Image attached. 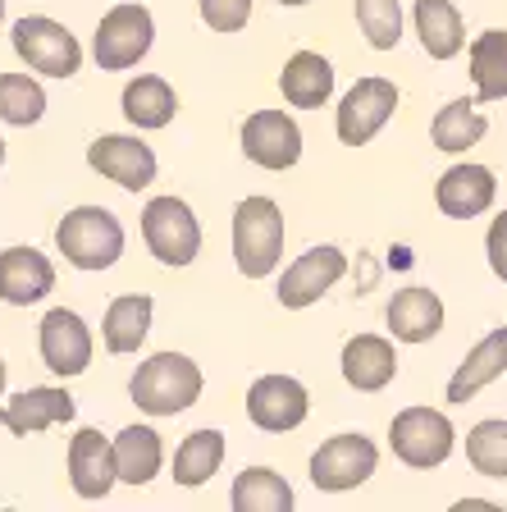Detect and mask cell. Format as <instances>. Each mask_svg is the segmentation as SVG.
Masks as SVG:
<instances>
[{
	"label": "cell",
	"instance_id": "obj_1",
	"mask_svg": "<svg viewBox=\"0 0 507 512\" xmlns=\"http://www.w3.org/2000/svg\"><path fill=\"white\" fill-rule=\"evenodd\" d=\"M128 394L147 416H174L201 398V371L183 352H156V357H147L138 366Z\"/></svg>",
	"mask_w": 507,
	"mask_h": 512
},
{
	"label": "cell",
	"instance_id": "obj_2",
	"mask_svg": "<svg viewBox=\"0 0 507 512\" xmlns=\"http://www.w3.org/2000/svg\"><path fill=\"white\" fill-rule=\"evenodd\" d=\"M55 247L78 270H110L119 261V252H124V224L106 206H78V211H69L60 220Z\"/></svg>",
	"mask_w": 507,
	"mask_h": 512
},
{
	"label": "cell",
	"instance_id": "obj_3",
	"mask_svg": "<svg viewBox=\"0 0 507 512\" xmlns=\"http://www.w3.org/2000/svg\"><path fill=\"white\" fill-rule=\"evenodd\" d=\"M284 252V215L270 197H247L233 211V256L247 279H265Z\"/></svg>",
	"mask_w": 507,
	"mask_h": 512
},
{
	"label": "cell",
	"instance_id": "obj_4",
	"mask_svg": "<svg viewBox=\"0 0 507 512\" xmlns=\"http://www.w3.org/2000/svg\"><path fill=\"white\" fill-rule=\"evenodd\" d=\"M14 51L28 69L51 78H74L78 64H83V46H78L74 32L55 19H42V14L14 23Z\"/></svg>",
	"mask_w": 507,
	"mask_h": 512
},
{
	"label": "cell",
	"instance_id": "obj_5",
	"mask_svg": "<svg viewBox=\"0 0 507 512\" xmlns=\"http://www.w3.org/2000/svg\"><path fill=\"white\" fill-rule=\"evenodd\" d=\"M142 238H147L151 256L165 266H188L192 256L201 252V224L192 215L188 202L179 197H156L142 211Z\"/></svg>",
	"mask_w": 507,
	"mask_h": 512
},
{
	"label": "cell",
	"instance_id": "obj_6",
	"mask_svg": "<svg viewBox=\"0 0 507 512\" xmlns=\"http://www.w3.org/2000/svg\"><path fill=\"white\" fill-rule=\"evenodd\" d=\"M453 421H448L444 412H434V407H407V412L393 416L389 426V444L393 453H398V462H407V467H439V462H448V453H453Z\"/></svg>",
	"mask_w": 507,
	"mask_h": 512
},
{
	"label": "cell",
	"instance_id": "obj_7",
	"mask_svg": "<svg viewBox=\"0 0 507 512\" xmlns=\"http://www.w3.org/2000/svg\"><path fill=\"white\" fill-rule=\"evenodd\" d=\"M151 37H156V23L142 5H115L106 19L96 23V42L92 55L106 74H119L128 64H138L151 51Z\"/></svg>",
	"mask_w": 507,
	"mask_h": 512
},
{
	"label": "cell",
	"instance_id": "obj_8",
	"mask_svg": "<svg viewBox=\"0 0 507 512\" xmlns=\"http://www.w3.org/2000/svg\"><path fill=\"white\" fill-rule=\"evenodd\" d=\"M375 444L366 435H334L316 448V458H311V485L325 494H343V490H357L375 476Z\"/></svg>",
	"mask_w": 507,
	"mask_h": 512
},
{
	"label": "cell",
	"instance_id": "obj_9",
	"mask_svg": "<svg viewBox=\"0 0 507 512\" xmlns=\"http://www.w3.org/2000/svg\"><path fill=\"white\" fill-rule=\"evenodd\" d=\"M393 110H398V87L389 78H357V87L338 106V138H343V147H366L393 119Z\"/></svg>",
	"mask_w": 507,
	"mask_h": 512
},
{
	"label": "cell",
	"instance_id": "obj_10",
	"mask_svg": "<svg viewBox=\"0 0 507 512\" xmlns=\"http://www.w3.org/2000/svg\"><path fill=\"white\" fill-rule=\"evenodd\" d=\"M307 407H311V398L293 375H261L247 389V416H252V426L270 430V435L297 430L307 421Z\"/></svg>",
	"mask_w": 507,
	"mask_h": 512
},
{
	"label": "cell",
	"instance_id": "obj_11",
	"mask_svg": "<svg viewBox=\"0 0 507 512\" xmlns=\"http://www.w3.org/2000/svg\"><path fill=\"white\" fill-rule=\"evenodd\" d=\"M343 275H348V256L338 252V247H329V243L311 247V252H302L293 266L284 270V279H279V302H284L288 311H302V307H311V302H320V293H329Z\"/></svg>",
	"mask_w": 507,
	"mask_h": 512
},
{
	"label": "cell",
	"instance_id": "obj_12",
	"mask_svg": "<svg viewBox=\"0 0 507 512\" xmlns=\"http://www.w3.org/2000/svg\"><path fill=\"white\" fill-rule=\"evenodd\" d=\"M87 165H92L101 179L119 183L128 192H142L156 179V151L138 138H124V133H106L87 147Z\"/></svg>",
	"mask_w": 507,
	"mask_h": 512
},
{
	"label": "cell",
	"instance_id": "obj_13",
	"mask_svg": "<svg viewBox=\"0 0 507 512\" xmlns=\"http://www.w3.org/2000/svg\"><path fill=\"white\" fill-rule=\"evenodd\" d=\"M243 151L261 170H288L302 156V128L284 110H256L243 124Z\"/></svg>",
	"mask_w": 507,
	"mask_h": 512
},
{
	"label": "cell",
	"instance_id": "obj_14",
	"mask_svg": "<svg viewBox=\"0 0 507 512\" xmlns=\"http://www.w3.org/2000/svg\"><path fill=\"white\" fill-rule=\"evenodd\" d=\"M42 362L55 375H83L92 366V334H87V320L69 307L46 311L42 320Z\"/></svg>",
	"mask_w": 507,
	"mask_h": 512
},
{
	"label": "cell",
	"instance_id": "obj_15",
	"mask_svg": "<svg viewBox=\"0 0 507 512\" xmlns=\"http://www.w3.org/2000/svg\"><path fill=\"white\" fill-rule=\"evenodd\" d=\"M69 480L78 499H106L110 485L119 480L115 471V444L101 430H78L69 444Z\"/></svg>",
	"mask_w": 507,
	"mask_h": 512
},
{
	"label": "cell",
	"instance_id": "obj_16",
	"mask_svg": "<svg viewBox=\"0 0 507 512\" xmlns=\"http://www.w3.org/2000/svg\"><path fill=\"white\" fill-rule=\"evenodd\" d=\"M74 398H69V389H23V394H14L10 403L0 407V426L14 430L19 439L28 435H42V430L60 426V421H74Z\"/></svg>",
	"mask_w": 507,
	"mask_h": 512
},
{
	"label": "cell",
	"instance_id": "obj_17",
	"mask_svg": "<svg viewBox=\"0 0 507 512\" xmlns=\"http://www.w3.org/2000/svg\"><path fill=\"white\" fill-rule=\"evenodd\" d=\"M55 288V266L37 247H5L0 252V298L14 307H32Z\"/></svg>",
	"mask_w": 507,
	"mask_h": 512
},
{
	"label": "cell",
	"instance_id": "obj_18",
	"mask_svg": "<svg viewBox=\"0 0 507 512\" xmlns=\"http://www.w3.org/2000/svg\"><path fill=\"white\" fill-rule=\"evenodd\" d=\"M494 188L498 183L485 165H453L434 188V202L453 220H476V215H485L494 206Z\"/></svg>",
	"mask_w": 507,
	"mask_h": 512
},
{
	"label": "cell",
	"instance_id": "obj_19",
	"mask_svg": "<svg viewBox=\"0 0 507 512\" xmlns=\"http://www.w3.org/2000/svg\"><path fill=\"white\" fill-rule=\"evenodd\" d=\"M398 375V352L380 334H357L343 343V380L361 394H380L384 384Z\"/></svg>",
	"mask_w": 507,
	"mask_h": 512
},
{
	"label": "cell",
	"instance_id": "obj_20",
	"mask_svg": "<svg viewBox=\"0 0 507 512\" xmlns=\"http://www.w3.org/2000/svg\"><path fill=\"white\" fill-rule=\"evenodd\" d=\"M503 371H507V325H498L494 334H485L476 348L466 352V362L457 366V375L448 380V403H471V398H476L485 384H494Z\"/></svg>",
	"mask_w": 507,
	"mask_h": 512
},
{
	"label": "cell",
	"instance_id": "obj_21",
	"mask_svg": "<svg viewBox=\"0 0 507 512\" xmlns=\"http://www.w3.org/2000/svg\"><path fill=\"white\" fill-rule=\"evenodd\" d=\"M384 320H389L393 339L425 343L444 330V302H439V293H430V288H402L398 298L389 302V316Z\"/></svg>",
	"mask_w": 507,
	"mask_h": 512
},
{
	"label": "cell",
	"instance_id": "obj_22",
	"mask_svg": "<svg viewBox=\"0 0 507 512\" xmlns=\"http://www.w3.org/2000/svg\"><path fill=\"white\" fill-rule=\"evenodd\" d=\"M279 92H284L288 106L316 110V106H325L329 92H334V69H329L325 55L297 51L293 60L284 64V74H279Z\"/></svg>",
	"mask_w": 507,
	"mask_h": 512
},
{
	"label": "cell",
	"instance_id": "obj_23",
	"mask_svg": "<svg viewBox=\"0 0 507 512\" xmlns=\"http://www.w3.org/2000/svg\"><path fill=\"white\" fill-rule=\"evenodd\" d=\"M416 37H421L430 60H453L466 46L462 14L453 0H416Z\"/></svg>",
	"mask_w": 507,
	"mask_h": 512
},
{
	"label": "cell",
	"instance_id": "obj_24",
	"mask_svg": "<svg viewBox=\"0 0 507 512\" xmlns=\"http://www.w3.org/2000/svg\"><path fill=\"white\" fill-rule=\"evenodd\" d=\"M151 330V298L147 293H124L106 307V320H101V339H106V352H138L142 339Z\"/></svg>",
	"mask_w": 507,
	"mask_h": 512
},
{
	"label": "cell",
	"instance_id": "obj_25",
	"mask_svg": "<svg viewBox=\"0 0 507 512\" xmlns=\"http://www.w3.org/2000/svg\"><path fill=\"white\" fill-rule=\"evenodd\" d=\"M174 110H179V96L165 78L142 74L124 87V115L133 128H165L174 119Z\"/></svg>",
	"mask_w": 507,
	"mask_h": 512
},
{
	"label": "cell",
	"instance_id": "obj_26",
	"mask_svg": "<svg viewBox=\"0 0 507 512\" xmlns=\"http://www.w3.org/2000/svg\"><path fill=\"white\" fill-rule=\"evenodd\" d=\"M233 512H288L293 508V490L288 480L270 467H243V476L233 480L229 494Z\"/></svg>",
	"mask_w": 507,
	"mask_h": 512
},
{
	"label": "cell",
	"instance_id": "obj_27",
	"mask_svg": "<svg viewBox=\"0 0 507 512\" xmlns=\"http://www.w3.org/2000/svg\"><path fill=\"white\" fill-rule=\"evenodd\" d=\"M160 435L151 426H128L115 439V471L124 485H147L160 471Z\"/></svg>",
	"mask_w": 507,
	"mask_h": 512
},
{
	"label": "cell",
	"instance_id": "obj_28",
	"mask_svg": "<svg viewBox=\"0 0 507 512\" xmlns=\"http://www.w3.org/2000/svg\"><path fill=\"white\" fill-rule=\"evenodd\" d=\"M471 78H476L480 101H503L507 96V32L489 28L471 42Z\"/></svg>",
	"mask_w": 507,
	"mask_h": 512
},
{
	"label": "cell",
	"instance_id": "obj_29",
	"mask_svg": "<svg viewBox=\"0 0 507 512\" xmlns=\"http://www.w3.org/2000/svg\"><path fill=\"white\" fill-rule=\"evenodd\" d=\"M220 462H224L220 430H192L179 444V453H174V480L179 485H201V480H211L220 471Z\"/></svg>",
	"mask_w": 507,
	"mask_h": 512
},
{
	"label": "cell",
	"instance_id": "obj_30",
	"mask_svg": "<svg viewBox=\"0 0 507 512\" xmlns=\"http://www.w3.org/2000/svg\"><path fill=\"white\" fill-rule=\"evenodd\" d=\"M485 115L476 110V101H448L439 115H434V147L439 151H466V147H476L480 138H485Z\"/></svg>",
	"mask_w": 507,
	"mask_h": 512
},
{
	"label": "cell",
	"instance_id": "obj_31",
	"mask_svg": "<svg viewBox=\"0 0 507 512\" xmlns=\"http://www.w3.org/2000/svg\"><path fill=\"white\" fill-rule=\"evenodd\" d=\"M46 115V92L28 74H0V119L5 124H37Z\"/></svg>",
	"mask_w": 507,
	"mask_h": 512
},
{
	"label": "cell",
	"instance_id": "obj_32",
	"mask_svg": "<svg viewBox=\"0 0 507 512\" xmlns=\"http://www.w3.org/2000/svg\"><path fill=\"white\" fill-rule=\"evenodd\" d=\"M466 462L489 480H507V421H480L466 435Z\"/></svg>",
	"mask_w": 507,
	"mask_h": 512
},
{
	"label": "cell",
	"instance_id": "obj_33",
	"mask_svg": "<svg viewBox=\"0 0 507 512\" xmlns=\"http://www.w3.org/2000/svg\"><path fill=\"white\" fill-rule=\"evenodd\" d=\"M357 23L375 51H393L402 42V10L398 0H357Z\"/></svg>",
	"mask_w": 507,
	"mask_h": 512
},
{
	"label": "cell",
	"instance_id": "obj_34",
	"mask_svg": "<svg viewBox=\"0 0 507 512\" xmlns=\"http://www.w3.org/2000/svg\"><path fill=\"white\" fill-rule=\"evenodd\" d=\"M201 19L215 32H238L252 19V0H201Z\"/></svg>",
	"mask_w": 507,
	"mask_h": 512
},
{
	"label": "cell",
	"instance_id": "obj_35",
	"mask_svg": "<svg viewBox=\"0 0 507 512\" xmlns=\"http://www.w3.org/2000/svg\"><path fill=\"white\" fill-rule=\"evenodd\" d=\"M485 252H489V266H494V275L507 284V211L498 215L494 224H489V238H485Z\"/></svg>",
	"mask_w": 507,
	"mask_h": 512
},
{
	"label": "cell",
	"instance_id": "obj_36",
	"mask_svg": "<svg viewBox=\"0 0 507 512\" xmlns=\"http://www.w3.org/2000/svg\"><path fill=\"white\" fill-rule=\"evenodd\" d=\"M457 512H494V503L489 499H462L457 503Z\"/></svg>",
	"mask_w": 507,
	"mask_h": 512
},
{
	"label": "cell",
	"instance_id": "obj_37",
	"mask_svg": "<svg viewBox=\"0 0 507 512\" xmlns=\"http://www.w3.org/2000/svg\"><path fill=\"white\" fill-rule=\"evenodd\" d=\"M0 394H5V362H0Z\"/></svg>",
	"mask_w": 507,
	"mask_h": 512
},
{
	"label": "cell",
	"instance_id": "obj_38",
	"mask_svg": "<svg viewBox=\"0 0 507 512\" xmlns=\"http://www.w3.org/2000/svg\"><path fill=\"white\" fill-rule=\"evenodd\" d=\"M279 5H307V0H279Z\"/></svg>",
	"mask_w": 507,
	"mask_h": 512
},
{
	"label": "cell",
	"instance_id": "obj_39",
	"mask_svg": "<svg viewBox=\"0 0 507 512\" xmlns=\"http://www.w3.org/2000/svg\"><path fill=\"white\" fill-rule=\"evenodd\" d=\"M0 19H5V0H0Z\"/></svg>",
	"mask_w": 507,
	"mask_h": 512
},
{
	"label": "cell",
	"instance_id": "obj_40",
	"mask_svg": "<svg viewBox=\"0 0 507 512\" xmlns=\"http://www.w3.org/2000/svg\"><path fill=\"white\" fill-rule=\"evenodd\" d=\"M0 160H5V142H0Z\"/></svg>",
	"mask_w": 507,
	"mask_h": 512
}]
</instances>
